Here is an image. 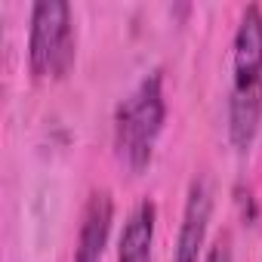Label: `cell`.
Wrapping results in <instances>:
<instances>
[{
	"label": "cell",
	"instance_id": "cell-5",
	"mask_svg": "<svg viewBox=\"0 0 262 262\" xmlns=\"http://www.w3.org/2000/svg\"><path fill=\"white\" fill-rule=\"evenodd\" d=\"M114 225V198L108 188H96L80 213V228L74 241V262H102Z\"/></svg>",
	"mask_w": 262,
	"mask_h": 262
},
{
	"label": "cell",
	"instance_id": "cell-2",
	"mask_svg": "<svg viewBox=\"0 0 262 262\" xmlns=\"http://www.w3.org/2000/svg\"><path fill=\"white\" fill-rule=\"evenodd\" d=\"M167 120L164 71L145 74L114 111V151L129 173H142L158 148Z\"/></svg>",
	"mask_w": 262,
	"mask_h": 262
},
{
	"label": "cell",
	"instance_id": "cell-1",
	"mask_svg": "<svg viewBox=\"0 0 262 262\" xmlns=\"http://www.w3.org/2000/svg\"><path fill=\"white\" fill-rule=\"evenodd\" d=\"M262 126V7H244L231 43V93L228 139L237 151H250Z\"/></svg>",
	"mask_w": 262,
	"mask_h": 262
},
{
	"label": "cell",
	"instance_id": "cell-6",
	"mask_svg": "<svg viewBox=\"0 0 262 262\" xmlns=\"http://www.w3.org/2000/svg\"><path fill=\"white\" fill-rule=\"evenodd\" d=\"M155 228H158V207L151 198H142L123 222L117 241V262H151Z\"/></svg>",
	"mask_w": 262,
	"mask_h": 262
},
{
	"label": "cell",
	"instance_id": "cell-4",
	"mask_svg": "<svg viewBox=\"0 0 262 262\" xmlns=\"http://www.w3.org/2000/svg\"><path fill=\"white\" fill-rule=\"evenodd\" d=\"M213 179L207 173H198L188 185L185 207H182V222L173 247V262H198L204 244H207V228L213 216Z\"/></svg>",
	"mask_w": 262,
	"mask_h": 262
},
{
	"label": "cell",
	"instance_id": "cell-3",
	"mask_svg": "<svg viewBox=\"0 0 262 262\" xmlns=\"http://www.w3.org/2000/svg\"><path fill=\"white\" fill-rule=\"evenodd\" d=\"M74 16L65 0H37L28 25V71L34 80H62L74 65Z\"/></svg>",
	"mask_w": 262,
	"mask_h": 262
},
{
	"label": "cell",
	"instance_id": "cell-7",
	"mask_svg": "<svg viewBox=\"0 0 262 262\" xmlns=\"http://www.w3.org/2000/svg\"><path fill=\"white\" fill-rule=\"evenodd\" d=\"M204 262H234V244H231V231L216 234V241L207 247Z\"/></svg>",
	"mask_w": 262,
	"mask_h": 262
}]
</instances>
